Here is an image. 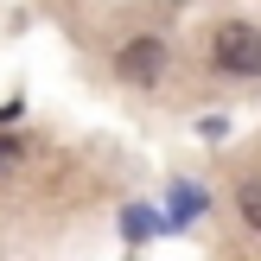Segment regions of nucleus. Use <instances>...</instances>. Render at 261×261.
I'll return each mask as SVG.
<instances>
[{
  "label": "nucleus",
  "mask_w": 261,
  "mask_h": 261,
  "mask_svg": "<svg viewBox=\"0 0 261 261\" xmlns=\"http://www.w3.org/2000/svg\"><path fill=\"white\" fill-rule=\"evenodd\" d=\"M211 70L217 76H261V25L229 19L211 32Z\"/></svg>",
  "instance_id": "1"
},
{
  "label": "nucleus",
  "mask_w": 261,
  "mask_h": 261,
  "mask_svg": "<svg viewBox=\"0 0 261 261\" xmlns=\"http://www.w3.org/2000/svg\"><path fill=\"white\" fill-rule=\"evenodd\" d=\"M236 217H242V229L261 236V172H249V178L236 185Z\"/></svg>",
  "instance_id": "3"
},
{
  "label": "nucleus",
  "mask_w": 261,
  "mask_h": 261,
  "mask_svg": "<svg viewBox=\"0 0 261 261\" xmlns=\"http://www.w3.org/2000/svg\"><path fill=\"white\" fill-rule=\"evenodd\" d=\"M166 70H172V45H166V38H153V32L127 38V45L115 51V76H121V83H134V89H160Z\"/></svg>",
  "instance_id": "2"
}]
</instances>
